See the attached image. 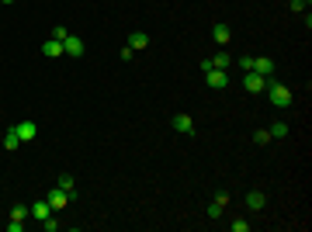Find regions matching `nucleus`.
Wrapping results in <instances>:
<instances>
[{
  "mask_svg": "<svg viewBox=\"0 0 312 232\" xmlns=\"http://www.w3.org/2000/svg\"><path fill=\"white\" fill-rule=\"evenodd\" d=\"M267 97H270L274 107H288L291 104V90L285 84H278V80H267Z\"/></svg>",
  "mask_w": 312,
  "mask_h": 232,
  "instance_id": "nucleus-1",
  "label": "nucleus"
},
{
  "mask_svg": "<svg viewBox=\"0 0 312 232\" xmlns=\"http://www.w3.org/2000/svg\"><path fill=\"white\" fill-rule=\"evenodd\" d=\"M45 201H49V208H52V211H63V208L69 205V194H66L63 187H52L49 194H45Z\"/></svg>",
  "mask_w": 312,
  "mask_h": 232,
  "instance_id": "nucleus-2",
  "label": "nucleus"
},
{
  "mask_svg": "<svg viewBox=\"0 0 312 232\" xmlns=\"http://www.w3.org/2000/svg\"><path fill=\"white\" fill-rule=\"evenodd\" d=\"M253 73H260L264 80H274V59H267V56H253Z\"/></svg>",
  "mask_w": 312,
  "mask_h": 232,
  "instance_id": "nucleus-3",
  "label": "nucleus"
},
{
  "mask_svg": "<svg viewBox=\"0 0 312 232\" xmlns=\"http://www.w3.org/2000/svg\"><path fill=\"white\" fill-rule=\"evenodd\" d=\"M243 87H246V94H260V90H267V80H264L260 73H253V69H250V73L243 76Z\"/></svg>",
  "mask_w": 312,
  "mask_h": 232,
  "instance_id": "nucleus-4",
  "label": "nucleus"
},
{
  "mask_svg": "<svg viewBox=\"0 0 312 232\" xmlns=\"http://www.w3.org/2000/svg\"><path fill=\"white\" fill-rule=\"evenodd\" d=\"M170 125H174V132H180V135H191L194 132V118H191V114H174V118H170Z\"/></svg>",
  "mask_w": 312,
  "mask_h": 232,
  "instance_id": "nucleus-5",
  "label": "nucleus"
},
{
  "mask_svg": "<svg viewBox=\"0 0 312 232\" xmlns=\"http://www.w3.org/2000/svg\"><path fill=\"white\" fill-rule=\"evenodd\" d=\"M205 80H208V87H215V90H225L229 76H225V69H208V73H205Z\"/></svg>",
  "mask_w": 312,
  "mask_h": 232,
  "instance_id": "nucleus-6",
  "label": "nucleus"
},
{
  "mask_svg": "<svg viewBox=\"0 0 312 232\" xmlns=\"http://www.w3.org/2000/svg\"><path fill=\"white\" fill-rule=\"evenodd\" d=\"M63 52H66V56H84V42H80L76 35H66V38H63Z\"/></svg>",
  "mask_w": 312,
  "mask_h": 232,
  "instance_id": "nucleus-7",
  "label": "nucleus"
},
{
  "mask_svg": "<svg viewBox=\"0 0 312 232\" xmlns=\"http://www.w3.org/2000/svg\"><path fill=\"white\" fill-rule=\"evenodd\" d=\"M14 132L21 135V142H31V139L38 135V125H35V122H18V125H14Z\"/></svg>",
  "mask_w": 312,
  "mask_h": 232,
  "instance_id": "nucleus-8",
  "label": "nucleus"
},
{
  "mask_svg": "<svg viewBox=\"0 0 312 232\" xmlns=\"http://www.w3.org/2000/svg\"><path fill=\"white\" fill-rule=\"evenodd\" d=\"M267 205V194H264V190H250V194H246V208L250 211H260Z\"/></svg>",
  "mask_w": 312,
  "mask_h": 232,
  "instance_id": "nucleus-9",
  "label": "nucleus"
},
{
  "mask_svg": "<svg viewBox=\"0 0 312 232\" xmlns=\"http://www.w3.org/2000/svg\"><path fill=\"white\" fill-rule=\"evenodd\" d=\"M129 45H132L135 52L149 49V35H146V31H132V35H129Z\"/></svg>",
  "mask_w": 312,
  "mask_h": 232,
  "instance_id": "nucleus-10",
  "label": "nucleus"
},
{
  "mask_svg": "<svg viewBox=\"0 0 312 232\" xmlns=\"http://www.w3.org/2000/svg\"><path fill=\"white\" fill-rule=\"evenodd\" d=\"M56 187H63V190H66V194H69V201L76 198V180H73L69 173H59V180H56Z\"/></svg>",
  "mask_w": 312,
  "mask_h": 232,
  "instance_id": "nucleus-11",
  "label": "nucleus"
},
{
  "mask_svg": "<svg viewBox=\"0 0 312 232\" xmlns=\"http://www.w3.org/2000/svg\"><path fill=\"white\" fill-rule=\"evenodd\" d=\"M49 215H52V208H49V201H45V198L31 205V218H38V222H42V218H49Z\"/></svg>",
  "mask_w": 312,
  "mask_h": 232,
  "instance_id": "nucleus-12",
  "label": "nucleus"
},
{
  "mask_svg": "<svg viewBox=\"0 0 312 232\" xmlns=\"http://www.w3.org/2000/svg\"><path fill=\"white\" fill-rule=\"evenodd\" d=\"M42 56H52V59H56V56H66V52H63V42H59V38H49V42L42 45Z\"/></svg>",
  "mask_w": 312,
  "mask_h": 232,
  "instance_id": "nucleus-13",
  "label": "nucleus"
},
{
  "mask_svg": "<svg viewBox=\"0 0 312 232\" xmlns=\"http://www.w3.org/2000/svg\"><path fill=\"white\" fill-rule=\"evenodd\" d=\"M208 63H212V69H229V63H232V56H229V52L222 49V52H219V56H212Z\"/></svg>",
  "mask_w": 312,
  "mask_h": 232,
  "instance_id": "nucleus-14",
  "label": "nucleus"
},
{
  "mask_svg": "<svg viewBox=\"0 0 312 232\" xmlns=\"http://www.w3.org/2000/svg\"><path fill=\"white\" fill-rule=\"evenodd\" d=\"M18 146H21V135H18L14 128H7V135H4V149H7V152H14Z\"/></svg>",
  "mask_w": 312,
  "mask_h": 232,
  "instance_id": "nucleus-15",
  "label": "nucleus"
},
{
  "mask_svg": "<svg viewBox=\"0 0 312 232\" xmlns=\"http://www.w3.org/2000/svg\"><path fill=\"white\" fill-rule=\"evenodd\" d=\"M229 35H232V31H229L225 24H215V28H212V38H215L219 45H225V42H229Z\"/></svg>",
  "mask_w": 312,
  "mask_h": 232,
  "instance_id": "nucleus-16",
  "label": "nucleus"
},
{
  "mask_svg": "<svg viewBox=\"0 0 312 232\" xmlns=\"http://www.w3.org/2000/svg\"><path fill=\"white\" fill-rule=\"evenodd\" d=\"M267 132H270V139H285V135H288V125H285V122H274Z\"/></svg>",
  "mask_w": 312,
  "mask_h": 232,
  "instance_id": "nucleus-17",
  "label": "nucleus"
},
{
  "mask_svg": "<svg viewBox=\"0 0 312 232\" xmlns=\"http://www.w3.org/2000/svg\"><path fill=\"white\" fill-rule=\"evenodd\" d=\"M28 215H31V208H28V205H14V208H11V218H18V222H24Z\"/></svg>",
  "mask_w": 312,
  "mask_h": 232,
  "instance_id": "nucleus-18",
  "label": "nucleus"
},
{
  "mask_svg": "<svg viewBox=\"0 0 312 232\" xmlns=\"http://www.w3.org/2000/svg\"><path fill=\"white\" fill-rule=\"evenodd\" d=\"M253 142H257V146H267V142H270V132H267V128L253 132Z\"/></svg>",
  "mask_w": 312,
  "mask_h": 232,
  "instance_id": "nucleus-19",
  "label": "nucleus"
},
{
  "mask_svg": "<svg viewBox=\"0 0 312 232\" xmlns=\"http://www.w3.org/2000/svg\"><path fill=\"white\" fill-rule=\"evenodd\" d=\"M42 229H45V232H56V229H59V222H56V211H52L49 218H42Z\"/></svg>",
  "mask_w": 312,
  "mask_h": 232,
  "instance_id": "nucleus-20",
  "label": "nucleus"
},
{
  "mask_svg": "<svg viewBox=\"0 0 312 232\" xmlns=\"http://www.w3.org/2000/svg\"><path fill=\"white\" fill-rule=\"evenodd\" d=\"M246 229H250L246 218H236V222H232V232H246Z\"/></svg>",
  "mask_w": 312,
  "mask_h": 232,
  "instance_id": "nucleus-21",
  "label": "nucleus"
},
{
  "mask_svg": "<svg viewBox=\"0 0 312 232\" xmlns=\"http://www.w3.org/2000/svg\"><path fill=\"white\" fill-rule=\"evenodd\" d=\"M240 66H243V73H250L253 69V56H240Z\"/></svg>",
  "mask_w": 312,
  "mask_h": 232,
  "instance_id": "nucleus-22",
  "label": "nucleus"
},
{
  "mask_svg": "<svg viewBox=\"0 0 312 232\" xmlns=\"http://www.w3.org/2000/svg\"><path fill=\"white\" fill-rule=\"evenodd\" d=\"M219 215H222V205L212 201V205H208V218H219Z\"/></svg>",
  "mask_w": 312,
  "mask_h": 232,
  "instance_id": "nucleus-23",
  "label": "nucleus"
},
{
  "mask_svg": "<svg viewBox=\"0 0 312 232\" xmlns=\"http://www.w3.org/2000/svg\"><path fill=\"white\" fill-rule=\"evenodd\" d=\"M122 59H125V63H129V59H135V49H132V45H125V49H122Z\"/></svg>",
  "mask_w": 312,
  "mask_h": 232,
  "instance_id": "nucleus-24",
  "label": "nucleus"
},
{
  "mask_svg": "<svg viewBox=\"0 0 312 232\" xmlns=\"http://www.w3.org/2000/svg\"><path fill=\"white\" fill-rule=\"evenodd\" d=\"M7 229H11V232H21V229H24V222H18V218H11V222H7Z\"/></svg>",
  "mask_w": 312,
  "mask_h": 232,
  "instance_id": "nucleus-25",
  "label": "nucleus"
},
{
  "mask_svg": "<svg viewBox=\"0 0 312 232\" xmlns=\"http://www.w3.org/2000/svg\"><path fill=\"white\" fill-rule=\"evenodd\" d=\"M4 4H14V0H4Z\"/></svg>",
  "mask_w": 312,
  "mask_h": 232,
  "instance_id": "nucleus-26",
  "label": "nucleus"
},
{
  "mask_svg": "<svg viewBox=\"0 0 312 232\" xmlns=\"http://www.w3.org/2000/svg\"><path fill=\"white\" fill-rule=\"evenodd\" d=\"M305 4H309V0H305Z\"/></svg>",
  "mask_w": 312,
  "mask_h": 232,
  "instance_id": "nucleus-27",
  "label": "nucleus"
}]
</instances>
